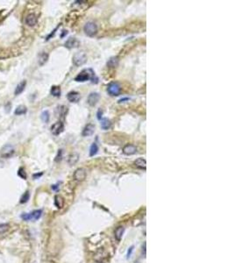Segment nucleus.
<instances>
[{
  "mask_svg": "<svg viewBox=\"0 0 234 263\" xmlns=\"http://www.w3.org/2000/svg\"><path fill=\"white\" fill-rule=\"evenodd\" d=\"M94 77H95V72L93 71V69L86 68V69L82 70L81 72L77 75V77H75V81L83 83V82H86L89 80H94Z\"/></svg>",
  "mask_w": 234,
  "mask_h": 263,
  "instance_id": "f257e3e1",
  "label": "nucleus"
},
{
  "mask_svg": "<svg viewBox=\"0 0 234 263\" xmlns=\"http://www.w3.org/2000/svg\"><path fill=\"white\" fill-rule=\"evenodd\" d=\"M97 30H98V27H97V24L95 22H92V21L87 22L84 27H83L84 33L90 37H93L94 35H96L97 33Z\"/></svg>",
  "mask_w": 234,
  "mask_h": 263,
  "instance_id": "f03ea898",
  "label": "nucleus"
},
{
  "mask_svg": "<svg viewBox=\"0 0 234 263\" xmlns=\"http://www.w3.org/2000/svg\"><path fill=\"white\" fill-rule=\"evenodd\" d=\"M86 62L87 55L84 52H78L77 54H75V55L73 56V63L77 67H80L82 65H83Z\"/></svg>",
  "mask_w": 234,
  "mask_h": 263,
  "instance_id": "7ed1b4c3",
  "label": "nucleus"
},
{
  "mask_svg": "<svg viewBox=\"0 0 234 263\" xmlns=\"http://www.w3.org/2000/svg\"><path fill=\"white\" fill-rule=\"evenodd\" d=\"M14 154H15V149L10 144L5 145L0 150V156L3 158H11Z\"/></svg>",
  "mask_w": 234,
  "mask_h": 263,
  "instance_id": "20e7f679",
  "label": "nucleus"
},
{
  "mask_svg": "<svg viewBox=\"0 0 234 263\" xmlns=\"http://www.w3.org/2000/svg\"><path fill=\"white\" fill-rule=\"evenodd\" d=\"M107 91L111 96L116 97V96H118L120 94V92H121V86L117 82H112V83H111L108 85Z\"/></svg>",
  "mask_w": 234,
  "mask_h": 263,
  "instance_id": "39448f33",
  "label": "nucleus"
},
{
  "mask_svg": "<svg viewBox=\"0 0 234 263\" xmlns=\"http://www.w3.org/2000/svg\"><path fill=\"white\" fill-rule=\"evenodd\" d=\"M64 131V125L61 121H58L51 126V133L54 135H59Z\"/></svg>",
  "mask_w": 234,
  "mask_h": 263,
  "instance_id": "423d86ee",
  "label": "nucleus"
},
{
  "mask_svg": "<svg viewBox=\"0 0 234 263\" xmlns=\"http://www.w3.org/2000/svg\"><path fill=\"white\" fill-rule=\"evenodd\" d=\"M138 148L135 145L126 144L123 147V153L126 155H133L137 153Z\"/></svg>",
  "mask_w": 234,
  "mask_h": 263,
  "instance_id": "0eeeda50",
  "label": "nucleus"
},
{
  "mask_svg": "<svg viewBox=\"0 0 234 263\" xmlns=\"http://www.w3.org/2000/svg\"><path fill=\"white\" fill-rule=\"evenodd\" d=\"M87 172L84 169H77L74 173V179L78 182H82L86 178Z\"/></svg>",
  "mask_w": 234,
  "mask_h": 263,
  "instance_id": "6e6552de",
  "label": "nucleus"
},
{
  "mask_svg": "<svg viewBox=\"0 0 234 263\" xmlns=\"http://www.w3.org/2000/svg\"><path fill=\"white\" fill-rule=\"evenodd\" d=\"M67 98L71 103H78L81 99V95L77 91H70L69 93H68Z\"/></svg>",
  "mask_w": 234,
  "mask_h": 263,
  "instance_id": "1a4fd4ad",
  "label": "nucleus"
},
{
  "mask_svg": "<svg viewBox=\"0 0 234 263\" xmlns=\"http://www.w3.org/2000/svg\"><path fill=\"white\" fill-rule=\"evenodd\" d=\"M95 129H96L95 125L88 124L86 126L83 128L82 134V136H83V137H89V136H91L92 134L95 133Z\"/></svg>",
  "mask_w": 234,
  "mask_h": 263,
  "instance_id": "9d476101",
  "label": "nucleus"
},
{
  "mask_svg": "<svg viewBox=\"0 0 234 263\" xmlns=\"http://www.w3.org/2000/svg\"><path fill=\"white\" fill-rule=\"evenodd\" d=\"M100 99V95L97 92L91 93L90 94V96L88 97V103L91 105V106H95L97 103V102L99 101Z\"/></svg>",
  "mask_w": 234,
  "mask_h": 263,
  "instance_id": "9b49d317",
  "label": "nucleus"
},
{
  "mask_svg": "<svg viewBox=\"0 0 234 263\" xmlns=\"http://www.w3.org/2000/svg\"><path fill=\"white\" fill-rule=\"evenodd\" d=\"M79 46H80V42L77 38H69L65 42V46L68 48H75V47H78Z\"/></svg>",
  "mask_w": 234,
  "mask_h": 263,
  "instance_id": "f8f14e48",
  "label": "nucleus"
},
{
  "mask_svg": "<svg viewBox=\"0 0 234 263\" xmlns=\"http://www.w3.org/2000/svg\"><path fill=\"white\" fill-rule=\"evenodd\" d=\"M37 21H38V20H37V17H36L35 14L30 13V14L26 16V24L27 26H34L37 24Z\"/></svg>",
  "mask_w": 234,
  "mask_h": 263,
  "instance_id": "ddd939ff",
  "label": "nucleus"
},
{
  "mask_svg": "<svg viewBox=\"0 0 234 263\" xmlns=\"http://www.w3.org/2000/svg\"><path fill=\"white\" fill-rule=\"evenodd\" d=\"M48 57H49V55H48V54L46 53V52H42V53H41V54L39 55V56H38V62H39V65H40V66L44 65V64L47 62Z\"/></svg>",
  "mask_w": 234,
  "mask_h": 263,
  "instance_id": "4468645a",
  "label": "nucleus"
},
{
  "mask_svg": "<svg viewBox=\"0 0 234 263\" xmlns=\"http://www.w3.org/2000/svg\"><path fill=\"white\" fill-rule=\"evenodd\" d=\"M118 64H119V58L117 56L111 57L107 62V66L110 68H117Z\"/></svg>",
  "mask_w": 234,
  "mask_h": 263,
  "instance_id": "2eb2a0df",
  "label": "nucleus"
},
{
  "mask_svg": "<svg viewBox=\"0 0 234 263\" xmlns=\"http://www.w3.org/2000/svg\"><path fill=\"white\" fill-rule=\"evenodd\" d=\"M26 81L24 80V81L20 82V83H19V84L16 86L15 91H14V94H15L16 96L20 95V94H21V93L24 91V90H25V88H26Z\"/></svg>",
  "mask_w": 234,
  "mask_h": 263,
  "instance_id": "dca6fc26",
  "label": "nucleus"
},
{
  "mask_svg": "<svg viewBox=\"0 0 234 263\" xmlns=\"http://www.w3.org/2000/svg\"><path fill=\"white\" fill-rule=\"evenodd\" d=\"M124 232H125V228L123 226H118L117 228H116L115 232H114V236H115V239H117V241H120L121 239L123 237V234H124Z\"/></svg>",
  "mask_w": 234,
  "mask_h": 263,
  "instance_id": "f3484780",
  "label": "nucleus"
},
{
  "mask_svg": "<svg viewBox=\"0 0 234 263\" xmlns=\"http://www.w3.org/2000/svg\"><path fill=\"white\" fill-rule=\"evenodd\" d=\"M134 164L135 166L140 169H147V162H146V160L143 159V158H138L137 160L134 161Z\"/></svg>",
  "mask_w": 234,
  "mask_h": 263,
  "instance_id": "a211bd4d",
  "label": "nucleus"
},
{
  "mask_svg": "<svg viewBox=\"0 0 234 263\" xmlns=\"http://www.w3.org/2000/svg\"><path fill=\"white\" fill-rule=\"evenodd\" d=\"M100 125H101V128H102L103 130H108L111 128V126H112V122H111V120L110 119H106V118H104L100 120Z\"/></svg>",
  "mask_w": 234,
  "mask_h": 263,
  "instance_id": "6ab92c4d",
  "label": "nucleus"
},
{
  "mask_svg": "<svg viewBox=\"0 0 234 263\" xmlns=\"http://www.w3.org/2000/svg\"><path fill=\"white\" fill-rule=\"evenodd\" d=\"M55 204L59 209L62 208L63 205H64V199H63V197L61 196H59V195L55 196Z\"/></svg>",
  "mask_w": 234,
  "mask_h": 263,
  "instance_id": "aec40b11",
  "label": "nucleus"
},
{
  "mask_svg": "<svg viewBox=\"0 0 234 263\" xmlns=\"http://www.w3.org/2000/svg\"><path fill=\"white\" fill-rule=\"evenodd\" d=\"M29 214H30L31 220H38L41 217L42 211L41 210H36V211H33V212H32Z\"/></svg>",
  "mask_w": 234,
  "mask_h": 263,
  "instance_id": "412c9836",
  "label": "nucleus"
},
{
  "mask_svg": "<svg viewBox=\"0 0 234 263\" xmlns=\"http://www.w3.org/2000/svg\"><path fill=\"white\" fill-rule=\"evenodd\" d=\"M50 93H51L52 96L59 98V97L61 96V88L59 87V86H52Z\"/></svg>",
  "mask_w": 234,
  "mask_h": 263,
  "instance_id": "4be33fe9",
  "label": "nucleus"
},
{
  "mask_svg": "<svg viewBox=\"0 0 234 263\" xmlns=\"http://www.w3.org/2000/svg\"><path fill=\"white\" fill-rule=\"evenodd\" d=\"M26 112H27V109L25 105H20L15 109L14 113H15V115H23V114L26 113Z\"/></svg>",
  "mask_w": 234,
  "mask_h": 263,
  "instance_id": "5701e85b",
  "label": "nucleus"
},
{
  "mask_svg": "<svg viewBox=\"0 0 234 263\" xmlns=\"http://www.w3.org/2000/svg\"><path fill=\"white\" fill-rule=\"evenodd\" d=\"M98 152V146L96 142L92 143V145L91 146V148H90V156H94L96 155Z\"/></svg>",
  "mask_w": 234,
  "mask_h": 263,
  "instance_id": "b1692460",
  "label": "nucleus"
},
{
  "mask_svg": "<svg viewBox=\"0 0 234 263\" xmlns=\"http://www.w3.org/2000/svg\"><path fill=\"white\" fill-rule=\"evenodd\" d=\"M79 160V155L77 154H73V155H69V158H68V163L70 165H74L76 164L77 161Z\"/></svg>",
  "mask_w": 234,
  "mask_h": 263,
  "instance_id": "393cba45",
  "label": "nucleus"
},
{
  "mask_svg": "<svg viewBox=\"0 0 234 263\" xmlns=\"http://www.w3.org/2000/svg\"><path fill=\"white\" fill-rule=\"evenodd\" d=\"M41 118V120H42L44 123H47V122L49 121V119H50V115H49V112H48L47 111H44V112H42Z\"/></svg>",
  "mask_w": 234,
  "mask_h": 263,
  "instance_id": "a878e982",
  "label": "nucleus"
},
{
  "mask_svg": "<svg viewBox=\"0 0 234 263\" xmlns=\"http://www.w3.org/2000/svg\"><path fill=\"white\" fill-rule=\"evenodd\" d=\"M29 198H30V193H29V191H26L21 196L20 202V204H26V202L29 200Z\"/></svg>",
  "mask_w": 234,
  "mask_h": 263,
  "instance_id": "bb28decb",
  "label": "nucleus"
},
{
  "mask_svg": "<svg viewBox=\"0 0 234 263\" xmlns=\"http://www.w3.org/2000/svg\"><path fill=\"white\" fill-rule=\"evenodd\" d=\"M9 227H10V226L8 224H1L0 225V234H2V233H4L6 231H8Z\"/></svg>",
  "mask_w": 234,
  "mask_h": 263,
  "instance_id": "cd10ccee",
  "label": "nucleus"
},
{
  "mask_svg": "<svg viewBox=\"0 0 234 263\" xmlns=\"http://www.w3.org/2000/svg\"><path fill=\"white\" fill-rule=\"evenodd\" d=\"M18 175H19V176H20L21 178H23V179H26V171H25V169H24V168H20V169H19Z\"/></svg>",
  "mask_w": 234,
  "mask_h": 263,
  "instance_id": "c85d7f7f",
  "label": "nucleus"
},
{
  "mask_svg": "<svg viewBox=\"0 0 234 263\" xmlns=\"http://www.w3.org/2000/svg\"><path fill=\"white\" fill-rule=\"evenodd\" d=\"M61 158H62V150H59L58 155L55 157V161H57V162L60 161L61 160Z\"/></svg>",
  "mask_w": 234,
  "mask_h": 263,
  "instance_id": "c756f323",
  "label": "nucleus"
},
{
  "mask_svg": "<svg viewBox=\"0 0 234 263\" xmlns=\"http://www.w3.org/2000/svg\"><path fill=\"white\" fill-rule=\"evenodd\" d=\"M133 248H134V247H133V246L129 248V250H128V252H127V259H129L130 257H131L132 251H133Z\"/></svg>",
  "mask_w": 234,
  "mask_h": 263,
  "instance_id": "7c9ffc66",
  "label": "nucleus"
},
{
  "mask_svg": "<svg viewBox=\"0 0 234 263\" xmlns=\"http://www.w3.org/2000/svg\"><path fill=\"white\" fill-rule=\"evenodd\" d=\"M59 26H57V27H56L55 29V30H54V31L52 32L51 33H50V34H49V35H48V36L46 37V41H48V40H49V39H50V38H51L52 36H53V35H54V34H55V33L56 31H57V29H58V27H59Z\"/></svg>",
  "mask_w": 234,
  "mask_h": 263,
  "instance_id": "2f4dec72",
  "label": "nucleus"
},
{
  "mask_svg": "<svg viewBox=\"0 0 234 263\" xmlns=\"http://www.w3.org/2000/svg\"><path fill=\"white\" fill-rule=\"evenodd\" d=\"M102 115H103L102 110H98V112H97V119H99V120H101V119H102Z\"/></svg>",
  "mask_w": 234,
  "mask_h": 263,
  "instance_id": "473e14b6",
  "label": "nucleus"
},
{
  "mask_svg": "<svg viewBox=\"0 0 234 263\" xmlns=\"http://www.w3.org/2000/svg\"><path fill=\"white\" fill-rule=\"evenodd\" d=\"M42 175H43V173H42V172H41V173H39V174H34V175H33V179H37V178L41 177Z\"/></svg>",
  "mask_w": 234,
  "mask_h": 263,
  "instance_id": "72a5a7b5",
  "label": "nucleus"
},
{
  "mask_svg": "<svg viewBox=\"0 0 234 263\" xmlns=\"http://www.w3.org/2000/svg\"><path fill=\"white\" fill-rule=\"evenodd\" d=\"M128 100H129V98H121V99H120V100H119L118 102H119V103H122V102H125V101H128Z\"/></svg>",
  "mask_w": 234,
  "mask_h": 263,
  "instance_id": "f704fd0d",
  "label": "nucleus"
},
{
  "mask_svg": "<svg viewBox=\"0 0 234 263\" xmlns=\"http://www.w3.org/2000/svg\"><path fill=\"white\" fill-rule=\"evenodd\" d=\"M58 188H59V186H58V184H56V185H53V186H52V189H53L54 191H57V190H58Z\"/></svg>",
  "mask_w": 234,
  "mask_h": 263,
  "instance_id": "c9c22d12",
  "label": "nucleus"
},
{
  "mask_svg": "<svg viewBox=\"0 0 234 263\" xmlns=\"http://www.w3.org/2000/svg\"><path fill=\"white\" fill-rule=\"evenodd\" d=\"M63 32H64V33H62V34L61 35V38H62V37H64V35H66L67 33H68V32H67V31H63Z\"/></svg>",
  "mask_w": 234,
  "mask_h": 263,
  "instance_id": "e433bc0d",
  "label": "nucleus"
},
{
  "mask_svg": "<svg viewBox=\"0 0 234 263\" xmlns=\"http://www.w3.org/2000/svg\"><path fill=\"white\" fill-rule=\"evenodd\" d=\"M98 263H104V262H103V261H100V262H98Z\"/></svg>",
  "mask_w": 234,
  "mask_h": 263,
  "instance_id": "4c0bfd02",
  "label": "nucleus"
}]
</instances>
